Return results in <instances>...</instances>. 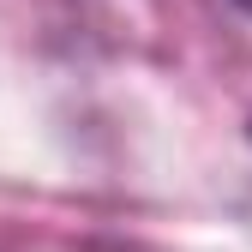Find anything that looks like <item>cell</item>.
Masks as SVG:
<instances>
[{
	"mask_svg": "<svg viewBox=\"0 0 252 252\" xmlns=\"http://www.w3.org/2000/svg\"><path fill=\"white\" fill-rule=\"evenodd\" d=\"M240 6H246V12H252V0H240Z\"/></svg>",
	"mask_w": 252,
	"mask_h": 252,
	"instance_id": "6da1fadb",
	"label": "cell"
}]
</instances>
